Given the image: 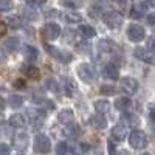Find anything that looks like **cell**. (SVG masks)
<instances>
[{"label": "cell", "mask_w": 155, "mask_h": 155, "mask_svg": "<svg viewBox=\"0 0 155 155\" xmlns=\"http://www.w3.org/2000/svg\"><path fill=\"white\" fill-rule=\"evenodd\" d=\"M25 116H27V121H28L31 126L39 127V126H42V124H44L47 115H45V112H44L42 109H34V107H31V109L27 110Z\"/></svg>", "instance_id": "6da1fadb"}, {"label": "cell", "mask_w": 155, "mask_h": 155, "mask_svg": "<svg viewBox=\"0 0 155 155\" xmlns=\"http://www.w3.org/2000/svg\"><path fill=\"white\" fill-rule=\"evenodd\" d=\"M78 76H79V79L84 81V82H93L96 79V70L93 65H90V64H81L79 67H78Z\"/></svg>", "instance_id": "7a4b0ae2"}, {"label": "cell", "mask_w": 155, "mask_h": 155, "mask_svg": "<svg viewBox=\"0 0 155 155\" xmlns=\"http://www.w3.org/2000/svg\"><path fill=\"white\" fill-rule=\"evenodd\" d=\"M102 20H104V23L107 25L109 28L116 30V28H120L123 25V14L118 12V11H109V12H106V14L102 16Z\"/></svg>", "instance_id": "3957f363"}, {"label": "cell", "mask_w": 155, "mask_h": 155, "mask_svg": "<svg viewBox=\"0 0 155 155\" xmlns=\"http://www.w3.org/2000/svg\"><path fill=\"white\" fill-rule=\"evenodd\" d=\"M33 147L37 153H48L51 150V141L48 137L39 134L34 137V143H33Z\"/></svg>", "instance_id": "277c9868"}, {"label": "cell", "mask_w": 155, "mask_h": 155, "mask_svg": "<svg viewBox=\"0 0 155 155\" xmlns=\"http://www.w3.org/2000/svg\"><path fill=\"white\" fill-rule=\"evenodd\" d=\"M45 50L48 51V54H51L54 59H58L59 62H64V64H68L73 56L70 51H65V50H62V48H58V47H50V45H45Z\"/></svg>", "instance_id": "5b68a950"}, {"label": "cell", "mask_w": 155, "mask_h": 155, "mask_svg": "<svg viewBox=\"0 0 155 155\" xmlns=\"http://www.w3.org/2000/svg\"><path fill=\"white\" fill-rule=\"evenodd\" d=\"M129 143L135 149H144L147 146V137L141 130H134L130 134V137H129Z\"/></svg>", "instance_id": "8992f818"}, {"label": "cell", "mask_w": 155, "mask_h": 155, "mask_svg": "<svg viewBox=\"0 0 155 155\" xmlns=\"http://www.w3.org/2000/svg\"><path fill=\"white\" fill-rule=\"evenodd\" d=\"M144 34H146V31H144V28L141 27V25H138V23L129 25V28H127V36H129V39H130V41H134V42L143 41V39H144Z\"/></svg>", "instance_id": "52a82bcc"}, {"label": "cell", "mask_w": 155, "mask_h": 155, "mask_svg": "<svg viewBox=\"0 0 155 155\" xmlns=\"http://www.w3.org/2000/svg\"><path fill=\"white\" fill-rule=\"evenodd\" d=\"M42 34L47 41H54V39H58L59 34H61V27L54 22H50L42 28Z\"/></svg>", "instance_id": "ba28073f"}, {"label": "cell", "mask_w": 155, "mask_h": 155, "mask_svg": "<svg viewBox=\"0 0 155 155\" xmlns=\"http://www.w3.org/2000/svg\"><path fill=\"white\" fill-rule=\"evenodd\" d=\"M121 88L124 90L126 93H135L138 90V81L135 78H130V76H126L121 79Z\"/></svg>", "instance_id": "9c48e42d"}, {"label": "cell", "mask_w": 155, "mask_h": 155, "mask_svg": "<svg viewBox=\"0 0 155 155\" xmlns=\"http://www.w3.org/2000/svg\"><path fill=\"white\" fill-rule=\"evenodd\" d=\"M88 124H90V127H93L95 130H101V129H106L107 121L102 115H93L88 118Z\"/></svg>", "instance_id": "30bf717a"}, {"label": "cell", "mask_w": 155, "mask_h": 155, "mask_svg": "<svg viewBox=\"0 0 155 155\" xmlns=\"http://www.w3.org/2000/svg\"><path fill=\"white\" fill-rule=\"evenodd\" d=\"M28 141H30V138H28L27 134H25V132H19L14 137V147L17 150H25L28 147Z\"/></svg>", "instance_id": "8fae6325"}, {"label": "cell", "mask_w": 155, "mask_h": 155, "mask_svg": "<svg viewBox=\"0 0 155 155\" xmlns=\"http://www.w3.org/2000/svg\"><path fill=\"white\" fill-rule=\"evenodd\" d=\"M102 74H104L107 79H118L120 68L116 67L115 64H106L104 68H102Z\"/></svg>", "instance_id": "7c38bea8"}, {"label": "cell", "mask_w": 155, "mask_h": 155, "mask_svg": "<svg viewBox=\"0 0 155 155\" xmlns=\"http://www.w3.org/2000/svg\"><path fill=\"white\" fill-rule=\"evenodd\" d=\"M127 135V127L124 124H116L113 129H112V138L116 140V141H123Z\"/></svg>", "instance_id": "4fadbf2b"}, {"label": "cell", "mask_w": 155, "mask_h": 155, "mask_svg": "<svg viewBox=\"0 0 155 155\" xmlns=\"http://www.w3.org/2000/svg\"><path fill=\"white\" fill-rule=\"evenodd\" d=\"M73 118H74V115H73V112H71L70 109H64V110H61L59 115H58V121H59L61 124H65V126L71 124V123H73Z\"/></svg>", "instance_id": "5bb4252c"}, {"label": "cell", "mask_w": 155, "mask_h": 155, "mask_svg": "<svg viewBox=\"0 0 155 155\" xmlns=\"http://www.w3.org/2000/svg\"><path fill=\"white\" fill-rule=\"evenodd\" d=\"M135 56L140 61H144L147 64H155V53H147V51L143 50V48H137L135 50Z\"/></svg>", "instance_id": "9a60e30c"}, {"label": "cell", "mask_w": 155, "mask_h": 155, "mask_svg": "<svg viewBox=\"0 0 155 155\" xmlns=\"http://www.w3.org/2000/svg\"><path fill=\"white\" fill-rule=\"evenodd\" d=\"M62 90H64V93H65L67 96H73L76 93V84H74V81L71 79V78H65V79H64Z\"/></svg>", "instance_id": "2e32d148"}, {"label": "cell", "mask_w": 155, "mask_h": 155, "mask_svg": "<svg viewBox=\"0 0 155 155\" xmlns=\"http://www.w3.org/2000/svg\"><path fill=\"white\" fill-rule=\"evenodd\" d=\"M130 106H132V101L129 98H126V96L116 98V101H115V107L118 110H121V112H127L129 109H130Z\"/></svg>", "instance_id": "e0dca14e"}, {"label": "cell", "mask_w": 155, "mask_h": 155, "mask_svg": "<svg viewBox=\"0 0 155 155\" xmlns=\"http://www.w3.org/2000/svg\"><path fill=\"white\" fill-rule=\"evenodd\" d=\"M33 102H34V104H39V106H42V104H44L45 107H48V109H51V110L54 109V102H53V101H50V99H47L45 96L37 95V93L33 95Z\"/></svg>", "instance_id": "ac0fdd59"}, {"label": "cell", "mask_w": 155, "mask_h": 155, "mask_svg": "<svg viewBox=\"0 0 155 155\" xmlns=\"http://www.w3.org/2000/svg\"><path fill=\"white\" fill-rule=\"evenodd\" d=\"M146 11H147V3L135 5V6H132V9H130V17H132V19H140Z\"/></svg>", "instance_id": "d6986e66"}, {"label": "cell", "mask_w": 155, "mask_h": 155, "mask_svg": "<svg viewBox=\"0 0 155 155\" xmlns=\"http://www.w3.org/2000/svg\"><path fill=\"white\" fill-rule=\"evenodd\" d=\"M95 110L98 112V115H104L110 110V102L106 99H98L95 101Z\"/></svg>", "instance_id": "ffe728a7"}, {"label": "cell", "mask_w": 155, "mask_h": 155, "mask_svg": "<svg viewBox=\"0 0 155 155\" xmlns=\"http://www.w3.org/2000/svg\"><path fill=\"white\" fill-rule=\"evenodd\" d=\"M64 135H65L67 138H76L78 135H79V126L74 124V123L65 126V129H64Z\"/></svg>", "instance_id": "44dd1931"}, {"label": "cell", "mask_w": 155, "mask_h": 155, "mask_svg": "<svg viewBox=\"0 0 155 155\" xmlns=\"http://www.w3.org/2000/svg\"><path fill=\"white\" fill-rule=\"evenodd\" d=\"M20 70H22L23 74H27V78H33V79L39 78V68H36L33 65H23Z\"/></svg>", "instance_id": "7402d4cb"}, {"label": "cell", "mask_w": 155, "mask_h": 155, "mask_svg": "<svg viewBox=\"0 0 155 155\" xmlns=\"http://www.w3.org/2000/svg\"><path fill=\"white\" fill-rule=\"evenodd\" d=\"M3 47H5V50H8V51H16L17 48H19V39L17 37H9V39H6L5 41V44H3Z\"/></svg>", "instance_id": "603a6c76"}, {"label": "cell", "mask_w": 155, "mask_h": 155, "mask_svg": "<svg viewBox=\"0 0 155 155\" xmlns=\"http://www.w3.org/2000/svg\"><path fill=\"white\" fill-rule=\"evenodd\" d=\"M79 33H81L85 39H92V37H95V34H96L95 28L90 27V25H82V27L79 28Z\"/></svg>", "instance_id": "cb8c5ba5"}, {"label": "cell", "mask_w": 155, "mask_h": 155, "mask_svg": "<svg viewBox=\"0 0 155 155\" xmlns=\"http://www.w3.org/2000/svg\"><path fill=\"white\" fill-rule=\"evenodd\" d=\"M23 54H25V58H27L28 61H36L37 56H39L37 50L33 48V47H30V45H27V47L23 48Z\"/></svg>", "instance_id": "d4e9b609"}, {"label": "cell", "mask_w": 155, "mask_h": 155, "mask_svg": "<svg viewBox=\"0 0 155 155\" xmlns=\"http://www.w3.org/2000/svg\"><path fill=\"white\" fill-rule=\"evenodd\" d=\"M9 123H11L12 127H22V126L25 124V118H23L22 115L16 113V115H12L11 118H9Z\"/></svg>", "instance_id": "484cf974"}, {"label": "cell", "mask_w": 155, "mask_h": 155, "mask_svg": "<svg viewBox=\"0 0 155 155\" xmlns=\"http://www.w3.org/2000/svg\"><path fill=\"white\" fill-rule=\"evenodd\" d=\"M22 104H23V99L20 96H17V95L9 96V106L12 109H19V107H22Z\"/></svg>", "instance_id": "4316f807"}, {"label": "cell", "mask_w": 155, "mask_h": 155, "mask_svg": "<svg viewBox=\"0 0 155 155\" xmlns=\"http://www.w3.org/2000/svg\"><path fill=\"white\" fill-rule=\"evenodd\" d=\"M8 23H9L11 28H20L22 25H23V20H22L20 16H12V17H9Z\"/></svg>", "instance_id": "83f0119b"}, {"label": "cell", "mask_w": 155, "mask_h": 155, "mask_svg": "<svg viewBox=\"0 0 155 155\" xmlns=\"http://www.w3.org/2000/svg\"><path fill=\"white\" fill-rule=\"evenodd\" d=\"M45 85H47V88L48 90H51V92H54V93H59V85H58V81L56 79H47V82H45Z\"/></svg>", "instance_id": "f1b7e54d"}, {"label": "cell", "mask_w": 155, "mask_h": 155, "mask_svg": "<svg viewBox=\"0 0 155 155\" xmlns=\"http://www.w3.org/2000/svg\"><path fill=\"white\" fill-rule=\"evenodd\" d=\"M65 19H67L70 23H78V22L82 20L81 14H78V12H67V14H65Z\"/></svg>", "instance_id": "f546056e"}, {"label": "cell", "mask_w": 155, "mask_h": 155, "mask_svg": "<svg viewBox=\"0 0 155 155\" xmlns=\"http://www.w3.org/2000/svg\"><path fill=\"white\" fill-rule=\"evenodd\" d=\"M68 152H70V147H68L67 143H59L58 144V147H56L58 155H68Z\"/></svg>", "instance_id": "4dcf8cb0"}, {"label": "cell", "mask_w": 155, "mask_h": 155, "mask_svg": "<svg viewBox=\"0 0 155 155\" xmlns=\"http://www.w3.org/2000/svg\"><path fill=\"white\" fill-rule=\"evenodd\" d=\"M98 48L101 51H110L113 48V44L110 41H101V42H98Z\"/></svg>", "instance_id": "1f68e13d"}, {"label": "cell", "mask_w": 155, "mask_h": 155, "mask_svg": "<svg viewBox=\"0 0 155 155\" xmlns=\"http://www.w3.org/2000/svg\"><path fill=\"white\" fill-rule=\"evenodd\" d=\"M61 3L68 6V8H79L81 6V0H61Z\"/></svg>", "instance_id": "d6a6232c"}, {"label": "cell", "mask_w": 155, "mask_h": 155, "mask_svg": "<svg viewBox=\"0 0 155 155\" xmlns=\"http://www.w3.org/2000/svg\"><path fill=\"white\" fill-rule=\"evenodd\" d=\"M123 120H124L127 124H130V126H137V124L140 123L135 115H124V116H123Z\"/></svg>", "instance_id": "836d02e7"}, {"label": "cell", "mask_w": 155, "mask_h": 155, "mask_svg": "<svg viewBox=\"0 0 155 155\" xmlns=\"http://www.w3.org/2000/svg\"><path fill=\"white\" fill-rule=\"evenodd\" d=\"M9 9H12L11 0H0V11H9Z\"/></svg>", "instance_id": "e575fe53"}, {"label": "cell", "mask_w": 155, "mask_h": 155, "mask_svg": "<svg viewBox=\"0 0 155 155\" xmlns=\"http://www.w3.org/2000/svg\"><path fill=\"white\" fill-rule=\"evenodd\" d=\"M101 93L102 95H113L115 93V87L113 85H102L101 87Z\"/></svg>", "instance_id": "d590c367"}, {"label": "cell", "mask_w": 155, "mask_h": 155, "mask_svg": "<svg viewBox=\"0 0 155 155\" xmlns=\"http://www.w3.org/2000/svg\"><path fill=\"white\" fill-rule=\"evenodd\" d=\"M147 48L155 53V34H153V36H150V37L147 39Z\"/></svg>", "instance_id": "8d00e7d4"}, {"label": "cell", "mask_w": 155, "mask_h": 155, "mask_svg": "<svg viewBox=\"0 0 155 155\" xmlns=\"http://www.w3.org/2000/svg\"><path fill=\"white\" fill-rule=\"evenodd\" d=\"M28 5H33V6H41L44 3H47V0H27Z\"/></svg>", "instance_id": "74e56055"}, {"label": "cell", "mask_w": 155, "mask_h": 155, "mask_svg": "<svg viewBox=\"0 0 155 155\" xmlns=\"http://www.w3.org/2000/svg\"><path fill=\"white\" fill-rule=\"evenodd\" d=\"M0 155H9V146L0 144Z\"/></svg>", "instance_id": "f35d334b"}, {"label": "cell", "mask_w": 155, "mask_h": 155, "mask_svg": "<svg viewBox=\"0 0 155 155\" xmlns=\"http://www.w3.org/2000/svg\"><path fill=\"white\" fill-rule=\"evenodd\" d=\"M25 16L30 17V20H33V19H36V12H34V11H31L30 8H27V9H25Z\"/></svg>", "instance_id": "ab89813d"}, {"label": "cell", "mask_w": 155, "mask_h": 155, "mask_svg": "<svg viewBox=\"0 0 155 155\" xmlns=\"http://www.w3.org/2000/svg\"><path fill=\"white\" fill-rule=\"evenodd\" d=\"M146 20H147V23H149V25H152V27H153V25H155V12H152V14H149Z\"/></svg>", "instance_id": "60d3db41"}, {"label": "cell", "mask_w": 155, "mask_h": 155, "mask_svg": "<svg viewBox=\"0 0 155 155\" xmlns=\"http://www.w3.org/2000/svg\"><path fill=\"white\" fill-rule=\"evenodd\" d=\"M6 33V23L0 20V36H3Z\"/></svg>", "instance_id": "b9f144b4"}, {"label": "cell", "mask_w": 155, "mask_h": 155, "mask_svg": "<svg viewBox=\"0 0 155 155\" xmlns=\"http://www.w3.org/2000/svg\"><path fill=\"white\" fill-rule=\"evenodd\" d=\"M14 85H16L17 88H22V87H25V81H23V79H17V81L14 82Z\"/></svg>", "instance_id": "7bdbcfd3"}, {"label": "cell", "mask_w": 155, "mask_h": 155, "mask_svg": "<svg viewBox=\"0 0 155 155\" xmlns=\"http://www.w3.org/2000/svg\"><path fill=\"white\" fill-rule=\"evenodd\" d=\"M3 109H5V101L2 99V96H0V112H3Z\"/></svg>", "instance_id": "ee69618b"}, {"label": "cell", "mask_w": 155, "mask_h": 155, "mask_svg": "<svg viewBox=\"0 0 155 155\" xmlns=\"http://www.w3.org/2000/svg\"><path fill=\"white\" fill-rule=\"evenodd\" d=\"M5 59H6V58H5V54L2 53V51H0V64H2V62H5Z\"/></svg>", "instance_id": "f6af8a7d"}, {"label": "cell", "mask_w": 155, "mask_h": 155, "mask_svg": "<svg viewBox=\"0 0 155 155\" xmlns=\"http://www.w3.org/2000/svg\"><path fill=\"white\" fill-rule=\"evenodd\" d=\"M116 155H130V153H129L127 150H120V152L116 153Z\"/></svg>", "instance_id": "bcb514c9"}, {"label": "cell", "mask_w": 155, "mask_h": 155, "mask_svg": "<svg viewBox=\"0 0 155 155\" xmlns=\"http://www.w3.org/2000/svg\"><path fill=\"white\" fill-rule=\"evenodd\" d=\"M150 120H152V121H155V112H152V113H150Z\"/></svg>", "instance_id": "7dc6e473"}, {"label": "cell", "mask_w": 155, "mask_h": 155, "mask_svg": "<svg viewBox=\"0 0 155 155\" xmlns=\"http://www.w3.org/2000/svg\"><path fill=\"white\" fill-rule=\"evenodd\" d=\"M141 155H149V153H141Z\"/></svg>", "instance_id": "c3c4849f"}]
</instances>
